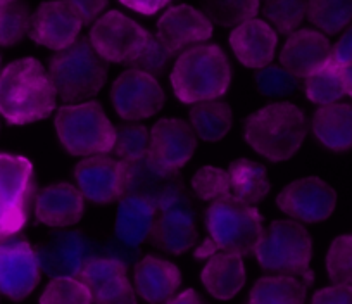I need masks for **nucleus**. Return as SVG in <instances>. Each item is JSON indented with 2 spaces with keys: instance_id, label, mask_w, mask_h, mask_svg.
<instances>
[{
  "instance_id": "obj_1",
  "label": "nucleus",
  "mask_w": 352,
  "mask_h": 304,
  "mask_svg": "<svg viewBox=\"0 0 352 304\" xmlns=\"http://www.w3.org/2000/svg\"><path fill=\"white\" fill-rule=\"evenodd\" d=\"M57 92L49 71L35 57H25L0 71V116L11 124H30L56 111Z\"/></svg>"
},
{
  "instance_id": "obj_25",
  "label": "nucleus",
  "mask_w": 352,
  "mask_h": 304,
  "mask_svg": "<svg viewBox=\"0 0 352 304\" xmlns=\"http://www.w3.org/2000/svg\"><path fill=\"white\" fill-rule=\"evenodd\" d=\"M80 280L92 294L94 304L113 299L131 287L123 259L109 254H97L83 270Z\"/></svg>"
},
{
  "instance_id": "obj_31",
  "label": "nucleus",
  "mask_w": 352,
  "mask_h": 304,
  "mask_svg": "<svg viewBox=\"0 0 352 304\" xmlns=\"http://www.w3.org/2000/svg\"><path fill=\"white\" fill-rule=\"evenodd\" d=\"M306 18L324 36L337 35L352 23V2L311 0V2H307Z\"/></svg>"
},
{
  "instance_id": "obj_33",
  "label": "nucleus",
  "mask_w": 352,
  "mask_h": 304,
  "mask_svg": "<svg viewBox=\"0 0 352 304\" xmlns=\"http://www.w3.org/2000/svg\"><path fill=\"white\" fill-rule=\"evenodd\" d=\"M201 11L212 25L225 26V28H233L243 25L256 18L259 11V2L256 0H209L202 2Z\"/></svg>"
},
{
  "instance_id": "obj_30",
  "label": "nucleus",
  "mask_w": 352,
  "mask_h": 304,
  "mask_svg": "<svg viewBox=\"0 0 352 304\" xmlns=\"http://www.w3.org/2000/svg\"><path fill=\"white\" fill-rule=\"evenodd\" d=\"M188 123L197 138L204 142H219L233 127L232 107L221 100L195 104L188 111Z\"/></svg>"
},
{
  "instance_id": "obj_39",
  "label": "nucleus",
  "mask_w": 352,
  "mask_h": 304,
  "mask_svg": "<svg viewBox=\"0 0 352 304\" xmlns=\"http://www.w3.org/2000/svg\"><path fill=\"white\" fill-rule=\"evenodd\" d=\"M192 191L202 201H218V199L230 195L232 184H230L228 170H221L216 166H202L192 177Z\"/></svg>"
},
{
  "instance_id": "obj_8",
  "label": "nucleus",
  "mask_w": 352,
  "mask_h": 304,
  "mask_svg": "<svg viewBox=\"0 0 352 304\" xmlns=\"http://www.w3.org/2000/svg\"><path fill=\"white\" fill-rule=\"evenodd\" d=\"M35 204V168L18 154L0 152V244L16 239Z\"/></svg>"
},
{
  "instance_id": "obj_11",
  "label": "nucleus",
  "mask_w": 352,
  "mask_h": 304,
  "mask_svg": "<svg viewBox=\"0 0 352 304\" xmlns=\"http://www.w3.org/2000/svg\"><path fill=\"white\" fill-rule=\"evenodd\" d=\"M111 102L121 120L138 123L162 111L166 96L157 78L140 71L126 69L111 87Z\"/></svg>"
},
{
  "instance_id": "obj_15",
  "label": "nucleus",
  "mask_w": 352,
  "mask_h": 304,
  "mask_svg": "<svg viewBox=\"0 0 352 304\" xmlns=\"http://www.w3.org/2000/svg\"><path fill=\"white\" fill-rule=\"evenodd\" d=\"M83 19L73 0L45 2L32 14L30 39L50 50H66L80 39Z\"/></svg>"
},
{
  "instance_id": "obj_34",
  "label": "nucleus",
  "mask_w": 352,
  "mask_h": 304,
  "mask_svg": "<svg viewBox=\"0 0 352 304\" xmlns=\"http://www.w3.org/2000/svg\"><path fill=\"white\" fill-rule=\"evenodd\" d=\"M114 156L121 163H131L151 152V130L142 123H123L116 127Z\"/></svg>"
},
{
  "instance_id": "obj_40",
  "label": "nucleus",
  "mask_w": 352,
  "mask_h": 304,
  "mask_svg": "<svg viewBox=\"0 0 352 304\" xmlns=\"http://www.w3.org/2000/svg\"><path fill=\"white\" fill-rule=\"evenodd\" d=\"M256 85L261 94L270 99H282L292 96L299 89V78L292 76L282 66L270 64L256 73Z\"/></svg>"
},
{
  "instance_id": "obj_10",
  "label": "nucleus",
  "mask_w": 352,
  "mask_h": 304,
  "mask_svg": "<svg viewBox=\"0 0 352 304\" xmlns=\"http://www.w3.org/2000/svg\"><path fill=\"white\" fill-rule=\"evenodd\" d=\"M151 33L120 11L100 16L90 28L88 40L106 63L130 64L147 43Z\"/></svg>"
},
{
  "instance_id": "obj_20",
  "label": "nucleus",
  "mask_w": 352,
  "mask_h": 304,
  "mask_svg": "<svg viewBox=\"0 0 352 304\" xmlns=\"http://www.w3.org/2000/svg\"><path fill=\"white\" fill-rule=\"evenodd\" d=\"M331 43L328 36L318 30H297L289 35L280 50V64L296 78H304L314 74L330 64Z\"/></svg>"
},
{
  "instance_id": "obj_37",
  "label": "nucleus",
  "mask_w": 352,
  "mask_h": 304,
  "mask_svg": "<svg viewBox=\"0 0 352 304\" xmlns=\"http://www.w3.org/2000/svg\"><path fill=\"white\" fill-rule=\"evenodd\" d=\"M306 2H266L263 14L266 23L283 35H292L306 19Z\"/></svg>"
},
{
  "instance_id": "obj_16",
  "label": "nucleus",
  "mask_w": 352,
  "mask_h": 304,
  "mask_svg": "<svg viewBox=\"0 0 352 304\" xmlns=\"http://www.w3.org/2000/svg\"><path fill=\"white\" fill-rule=\"evenodd\" d=\"M78 191L94 204H113L124 197V163L109 156L81 160L74 168Z\"/></svg>"
},
{
  "instance_id": "obj_22",
  "label": "nucleus",
  "mask_w": 352,
  "mask_h": 304,
  "mask_svg": "<svg viewBox=\"0 0 352 304\" xmlns=\"http://www.w3.org/2000/svg\"><path fill=\"white\" fill-rule=\"evenodd\" d=\"M230 47L240 64L250 69H264L273 63L278 35L264 19H250L230 33Z\"/></svg>"
},
{
  "instance_id": "obj_28",
  "label": "nucleus",
  "mask_w": 352,
  "mask_h": 304,
  "mask_svg": "<svg viewBox=\"0 0 352 304\" xmlns=\"http://www.w3.org/2000/svg\"><path fill=\"white\" fill-rule=\"evenodd\" d=\"M228 175L230 184H232V195L249 206L259 204L272 191L268 170L252 160L242 158V160L233 161L228 168Z\"/></svg>"
},
{
  "instance_id": "obj_43",
  "label": "nucleus",
  "mask_w": 352,
  "mask_h": 304,
  "mask_svg": "<svg viewBox=\"0 0 352 304\" xmlns=\"http://www.w3.org/2000/svg\"><path fill=\"white\" fill-rule=\"evenodd\" d=\"M311 304H352V287L330 285L316 290Z\"/></svg>"
},
{
  "instance_id": "obj_42",
  "label": "nucleus",
  "mask_w": 352,
  "mask_h": 304,
  "mask_svg": "<svg viewBox=\"0 0 352 304\" xmlns=\"http://www.w3.org/2000/svg\"><path fill=\"white\" fill-rule=\"evenodd\" d=\"M330 64L338 69L352 66V28L345 30L335 45H331Z\"/></svg>"
},
{
  "instance_id": "obj_24",
  "label": "nucleus",
  "mask_w": 352,
  "mask_h": 304,
  "mask_svg": "<svg viewBox=\"0 0 352 304\" xmlns=\"http://www.w3.org/2000/svg\"><path fill=\"white\" fill-rule=\"evenodd\" d=\"M157 209L144 199L124 195L118 202L114 235L126 249H138L151 239L154 230Z\"/></svg>"
},
{
  "instance_id": "obj_44",
  "label": "nucleus",
  "mask_w": 352,
  "mask_h": 304,
  "mask_svg": "<svg viewBox=\"0 0 352 304\" xmlns=\"http://www.w3.org/2000/svg\"><path fill=\"white\" fill-rule=\"evenodd\" d=\"M73 2L85 25H90L107 8V2L104 0H73Z\"/></svg>"
},
{
  "instance_id": "obj_2",
  "label": "nucleus",
  "mask_w": 352,
  "mask_h": 304,
  "mask_svg": "<svg viewBox=\"0 0 352 304\" xmlns=\"http://www.w3.org/2000/svg\"><path fill=\"white\" fill-rule=\"evenodd\" d=\"M208 239L195 249V258L209 259L219 252L254 254L264 234L263 215L256 206L239 201L232 194L211 202L206 211Z\"/></svg>"
},
{
  "instance_id": "obj_18",
  "label": "nucleus",
  "mask_w": 352,
  "mask_h": 304,
  "mask_svg": "<svg viewBox=\"0 0 352 304\" xmlns=\"http://www.w3.org/2000/svg\"><path fill=\"white\" fill-rule=\"evenodd\" d=\"M155 36L166 49L176 54L211 39L212 23L202 14L201 9L185 4L171 6L157 19Z\"/></svg>"
},
{
  "instance_id": "obj_9",
  "label": "nucleus",
  "mask_w": 352,
  "mask_h": 304,
  "mask_svg": "<svg viewBox=\"0 0 352 304\" xmlns=\"http://www.w3.org/2000/svg\"><path fill=\"white\" fill-rule=\"evenodd\" d=\"M124 195L144 199L157 211L188 201L180 171L166 170L151 156V152L124 164Z\"/></svg>"
},
{
  "instance_id": "obj_5",
  "label": "nucleus",
  "mask_w": 352,
  "mask_h": 304,
  "mask_svg": "<svg viewBox=\"0 0 352 304\" xmlns=\"http://www.w3.org/2000/svg\"><path fill=\"white\" fill-rule=\"evenodd\" d=\"M49 76L64 106L94 100L107 80V63L94 50L88 36H80L49 63Z\"/></svg>"
},
{
  "instance_id": "obj_12",
  "label": "nucleus",
  "mask_w": 352,
  "mask_h": 304,
  "mask_svg": "<svg viewBox=\"0 0 352 304\" xmlns=\"http://www.w3.org/2000/svg\"><path fill=\"white\" fill-rule=\"evenodd\" d=\"M276 206L294 221L321 223L333 215L337 192L320 177L297 178L280 191Z\"/></svg>"
},
{
  "instance_id": "obj_47",
  "label": "nucleus",
  "mask_w": 352,
  "mask_h": 304,
  "mask_svg": "<svg viewBox=\"0 0 352 304\" xmlns=\"http://www.w3.org/2000/svg\"><path fill=\"white\" fill-rule=\"evenodd\" d=\"M100 304H138V296H137V292H135L133 285H131V287H128L126 290H123L120 296L113 297V299H109V301H104V303H100Z\"/></svg>"
},
{
  "instance_id": "obj_21",
  "label": "nucleus",
  "mask_w": 352,
  "mask_h": 304,
  "mask_svg": "<svg viewBox=\"0 0 352 304\" xmlns=\"http://www.w3.org/2000/svg\"><path fill=\"white\" fill-rule=\"evenodd\" d=\"M35 218L42 225L66 230L81 221L85 213V197L78 187L59 182L42 188L35 195Z\"/></svg>"
},
{
  "instance_id": "obj_6",
  "label": "nucleus",
  "mask_w": 352,
  "mask_h": 304,
  "mask_svg": "<svg viewBox=\"0 0 352 304\" xmlns=\"http://www.w3.org/2000/svg\"><path fill=\"white\" fill-rule=\"evenodd\" d=\"M257 263L272 275L300 276L306 283L313 280L309 265L313 258V239L306 226L294 219H275L264 228L254 249Z\"/></svg>"
},
{
  "instance_id": "obj_7",
  "label": "nucleus",
  "mask_w": 352,
  "mask_h": 304,
  "mask_svg": "<svg viewBox=\"0 0 352 304\" xmlns=\"http://www.w3.org/2000/svg\"><path fill=\"white\" fill-rule=\"evenodd\" d=\"M56 133L60 145L76 158L107 156L113 152L116 127L97 100L60 106L56 113Z\"/></svg>"
},
{
  "instance_id": "obj_49",
  "label": "nucleus",
  "mask_w": 352,
  "mask_h": 304,
  "mask_svg": "<svg viewBox=\"0 0 352 304\" xmlns=\"http://www.w3.org/2000/svg\"><path fill=\"white\" fill-rule=\"evenodd\" d=\"M0 71H2V59H0Z\"/></svg>"
},
{
  "instance_id": "obj_17",
  "label": "nucleus",
  "mask_w": 352,
  "mask_h": 304,
  "mask_svg": "<svg viewBox=\"0 0 352 304\" xmlns=\"http://www.w3.org/2000/svg\"><path fill=\"white\" fill-rule=\"evenodd\" d=\"M197 239V219L188 199L157 211V219L148 241L166 254L180 256L194 249Z\"/></svg>"
},
{
  "instance_id": "obj_46",
  "label": "nucleus",
  "mask_w": 352,
  "mask_h": 304,
  "mask_svg": "<svg viewBox=\"0 0 352 304\" xmlns=\"http://www.w3.org/2000/svg\"><path fill=\"white\" fill-rule=\"evenodd\" d=\"M166 304H208L201 296H199L197 290L187 289L184 292L176 294L171 301H168Z\"/></svg>"
},
{
  "instance_id": "obj_26",
  "label": "nucleus",
  "mask_w": 352,
  "mask_h": 304,
  "mask_svg": "<svg viewBox=\"0 0 352 304\" xmlns=\"http://www.w3.org/2000/svg\"><path fill=\"white\" fill-rule=\"evenodd\" d=\"M201 282L208 294L218 301H230L243 289L247 270L243 258L239 254L219 252L208 259L201 272Z\"/></svg>"
},
{
  "instance_id": "obj_29",
  "label": "nucleus",
  "mask_w": 352,
  "mask_h": 304,
  "mask_svg": "<svg viewBox=\"0 0 352 304\" xmlns=\"http://www.w3.org/2000/svg\"><path fill=\"white\" fill-rule=\"evenodd\" d=\"M307 285L300 279L268 275L256 280L247 304H306Z\"/></svg>"
},
{
  "instance_id": "obj_3",
  "label": "nucleus",
  "mask_w": 352,
  "mask_h": 304,
  "mask_svg": "<svg viewBox=\"0 0 352 304\" xmlns=\"http://www.w3.org/2000/svg\"><path fill=\"white\" fill-rule=\"evenodd\" d=\"M307 131L309 123L306 114L292 102L268 104L243 121L247 144L272 163H283L296 156Z\"/></svg>"
},
{
  "instance_id": "obj_48",
  "label": "nucleus",
  "mask_w": 352,
  "mask_h": 304,
  "mask_svg": "<svg viewBox=\"0 0 352 304\" xmlns=\"http://www.w3.org/2000/svg\"><path fill=\"white\" fill-rule=\"evenodd\" d=\"M342 76H344V85H345V94L352 99V66L342 69Z\"/></svg>"
},
{
  "instance_id": "obj_41",
  "label": "nucleus",
  "mask_w": 352,
  "mask_h": 304,
  "mask_svg": "<svg viewBox=\"0 0 352 304\" xmlns=\"http://www.w3.org/2000/svg\"><path fill=\"white\" fill-rule=\"evenodd\" d=\"M175 54L169 49H166L155 35H148L147 43L142 49V52L128 64V69L140 71V73L148 74L152 78H157L166 71L168 64L171 63Z\"/></svg>"
},
{
  "instance_id": "obj_36",
  "label": "nucleus",
  "mask_w": 352,
  "mask_h": 304,
  "mask_svg": "<svg viewBox=\"0 0 352 304\" xmlns=\"http://www.w3.org/2000/svg\"><path fill=\"white\" fill-rule=\"evenodd\" d=\"M40 304H94L92 294L80 279L54 276L40 296Z\"/></svg>"
},
{
  "instance_id": "obj_45",
  "label": "nucleus",
  "mask_w": 352,
  "mask_h": 304,
  "mask_svg": "<svg viewBox=\"0 0 352 304\" xmlns=\"http://www.w3.org/2000/svg\"><path fill=\"white\" fill-rule=\"evenodd\" d=\"M121 6L130 11H135L137 14L142 16H154L159 12H164V9L168 8V2L166 0H135V2H121Z\"/></svg>"
},
{
  "instance_id": "obj_13",
  "label": "nucleus",
  "mask_w": 352,
  "mask_h": 304,
  "mask_svg": "<svg viewBox=\"0 0 352 304\" xmlns=\"http://www.w3.org/2000/svg\"><path fill=\"white\" fill-rule=\"evenodd\" d=\"M42 265L38 252L26 239L0 244V294L11 301H25L38 287Z\"/></svg>"
},
{
  "instance_id": "obj_35",
  "label": "nucleus",
  "mask_w": 352,
  "mask_h": 304,
  "mask_svg": "<svg viewBox=\"0 0 352 304\" xmlns=\"http://www.w3.org/2000/svg\"><path fill=\"white\" fill-rule=\"evenodd\" d=\"M32 12L23 2H0V47H11L21 42L30 33Z\"/></svg>"
},
{
  "instance_id": "obj_38",
  "label": "nucleus",
  "mask_w": 352,
  "mask_h": 304,
  "mask_svg": "<svg viewBox=\"0 0 352 304\" xmlns=\"http://www.w3.org/2000/svg\"><path fill=\"white\" fill-rule=\"evenodd\" d=\"M327 273L331 285L352 287V235L333 239L327 252Z\"/></svg>"
},
{
  "instance_id": "obj_32",
  "label": "nucleus",
  "mask_w": 352,
  "mask_h": 304,
  "mask_svg": "<svg viewBox=\"0 0 352 304\" xmlns=\"http://www.w3.org/2000/svg\"><path fill=\"white\" fill-rule=\"evenodd\" d=\"M304 92H306L309 102L316 104L320 107L338 104L347 96L342 69L331 66V64H327L320 71L307 76L306 82H304Z\"/></svg>"
},
{
  "instance_id": "obj_14",
  "label": "nucleus",
  "mask_w": 352,
  "mask_h": 304,
  "mask_svg": "<svg viewBox=\"0 0 352 304\" xmlns=\"http://www.w3.org/2000/svg\"><path fill=\"white\" fill-rule=\"evenodd\" d=\"M42 272L54 276L80 279L87 265L96 258L92 241L78 230H57L38 248Z\"/></svg>"
},
{
  "instance_id": "obj_27",
  "label": "nucleus",
  "mask_w": 352,
  "mask_h": 304,
  "mask_svg": "<svg viewBox=\"0 0 352 304\" xmlns=\"http://www.w3.org/2000/svg\"><path fill=\"white\" fill-rule=\"evenodd\" d=\"M311 130L323 147L333 152L352 149V104H331L314 111Z\"/></svg>"
},
{
  "instance_id": "obj_19",
  "label": "nucleus",
  "mask_w": 352,
  "mask_h": 304,
  "mask_svg": "<svg viewBox=\"0 0 352 304\" xmlns=\"http://www.w3.org/2000/svg\"><path fill=\"white\" fill-rule=\"evenodd\" d=\"M197 135L190 123L178 118H162L151 128V156L161 166L180 171L194 156Z\"/></svg>"
},
{
  "instance_id": "obj_23",
  "label": "nucleus",
  "mask_w": 352,
  "mask_h": 304,
  "mask_svg": "<svg viewBox=\"0 0 352 304\" xmlns=\"http://www.w3.org/2000/svg\"><path fill=\"white\" fill-rule=\"evenodd\" d=\"M182 285V272L175 263L157 256H144L135 265L133 289L148 304H166Z\"/></svg>"
},
{
  "instance_id": "obj_4",
  "label": "nucleus",
  "mask_w": 352,
  "mask_h": 304,
  "mask_svg": "<svg viewBox=\"0 0 352 304\" xmlns=\"http://www.w3.org/2000/svg\"><path fill=\"white\" fill-rule=\"evenodd\" d=\"M232 64L219 45H195L182 52L169 82L176 99L184 104L219 100L232 83Z\"/></svg>"
}]
</instances>
